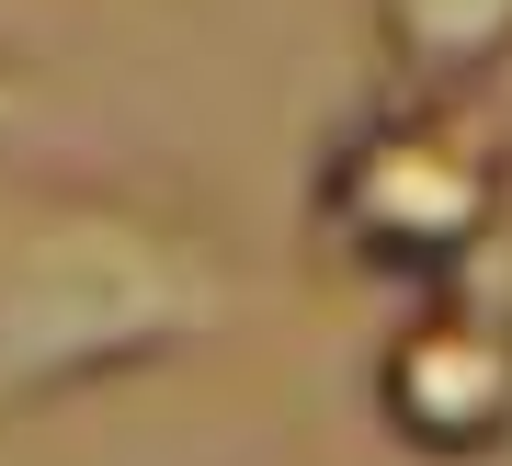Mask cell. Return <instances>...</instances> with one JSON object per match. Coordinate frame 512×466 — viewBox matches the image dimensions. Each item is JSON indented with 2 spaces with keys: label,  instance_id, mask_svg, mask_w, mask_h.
Wrapping results in <instances>:
<instances>
[{
  "label": "cell",
  "instance_id": "7a4b0ae2",
  "mask_svg": "<svg viewBox=\"0 0 512 466\" xmlns=\"http://www.w3.org/2000/svg\"><path fill=\"white\" fill-rule=\"evenodd\" d=\"M308 239L319 262L376 273V285H456L512 239V148L467 103H421V91H376L365 114L319 137L308 160Z\"/></svg>",
  "mask_w": 512,
  "mask_h": 466
},
{
  "label": "cell",
  "instance_id": "5b68a950",
  "mask_svg": "<svg viewBox=\"0 0 512 466\" xmlns=\"http://www.w3.org/2000/svg\"><path fill=\"white\" fill-rule=\"evenodd\" d=\"M35 114H46V103H35V69H23V57H0V148L35 126Z\"/></svg>",
  "mask_w": 512,
  "mask_h": 466
},
{
  "label": "cell",
  "instance_id": "6da1fadb",
  "mask_svg": "<svg viewBox=\"0 0 512 466\" xmlns=\"http://www.w3.org/2000/svg\"><path fill=\"white\" fill-rule=\"evenodd\" d=\"M239 307L228 228L137 182H0V421L205 353Z\"/></svg>",
  "mask_w": 512,
  "mask_h": 466
},
{
  "label": "cell",
  "instance_id": "277c9868",
  "mask_svg": "<svg viewBox=\"0 0 512 466\" xmlns=\"http://www.w3.org/2000/svg\"><path fill=\"white\" fill-rule=\"evenodd\" d=\"M376 23V91H421V103H467L512 57V0H365Z\"/></svg>",
  "mask_w": 512,
  "mask_h": 466
},
{
  "label": "cell",
  "instance_id": "3957f363",
  "mask_svg": "<svg viewBox=\"0 0 512 466\" xmlns=\"http://www.w3.org/2000/svg\"><path fill=\"white\" fill-rule=\"evenodd\" d=\"M365 410L421 466H512V239L399 307L365 364Z\"/></svg>",
  "mask_w": 512,
  "mask_h": 466
}]
</instances>
